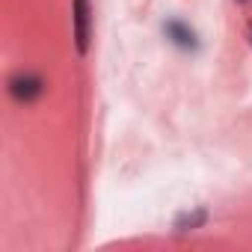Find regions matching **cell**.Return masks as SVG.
<instances>
[{
	"instance_id": "5b68a950",
	"label": "cell",
	"mask_w": 252,
	"mask_h": 252,
	"mask_svg": "<svg viewBox=\"0 0 252 252\" xmlns=\"http://www.w3.org/2000/svg\"><path fill=\"white\" fill-rule=\"evenodd\" d=\"M249 36H252V33H249Z\"/></svg>"
},
{
	"instance_id": "7a4b0ae2",
	"label": "cell",
	"mask_w": 252,
	"mask_h": 252,
	"mask_svg": "<svg viewBox=\"0 0 252 252\" xmlns=\"http://www.w3.org/2000/svg\"><path fill=\"white\" fill-rule=\"evenodd\" d=\"M42 92H45V80H42L39 74H15V77L9 80V95H12L15 101H21V104L36 101Z\"/></svg>"
},
{
	"instance_id": "6da1fadb",
	"label": "cell",
	"mask_w": 252,
	"mask_h": 252,
	"mask_svg": "<svg viewBox=\"0 0 252 252\" xmlns=\"http://www.w3.org/2000/svg\"><path fill=\"white\" fill-rule=\"evenodd\" d=\"M71 21H74V45L83 57L92 42V6L89 0H71Z\"/></svg>"
},
{
	"instance_id": "277c9868",
	"label": "cell",
	"mask_w": 252,
	"mask_h": 252,
	"mask_svg": "<svg viewBox=\"0 0 252 252\" xmlns=\"http://www.w3.org/2000/svg\"><path fill=\"white\" fill-rule=\"evenodd\" d=\"M205 220H208V214H205V208H199L196 214H184V217L178 220V228H187V225H190V228H196V225H202Z\"/></svg>"
},
{
	"instance_id": "3957f363",
	"label": "cell",
	"mask_w": 252,
	"mask_h": 252,
	"mask_svg": "<svg viewBox=\"0 0 252 252\" xmlns=\"http://www.w3.org/2000/svg\"><path fill=\"white\" fill-rule=\"evenodd\" d=\"M166 36H172V42L181 45V48H193V45H196V42H193V39H196L193 30L184 27L181 21H169V24H166Z\"/></svg>"
}]
</instances>
